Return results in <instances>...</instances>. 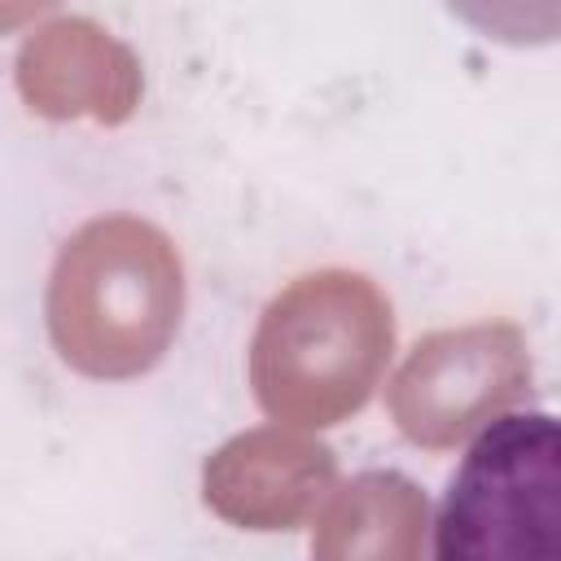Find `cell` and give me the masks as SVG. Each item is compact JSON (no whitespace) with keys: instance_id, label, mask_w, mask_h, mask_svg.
<instances>
[{"instance_id":"cell-3","label":"cell","mask_w":561,"mask_h":561,"mask_svg":"<svg viewBox=\"0 0 561 561\" xmlns=\"http://www.w3.org/2000/svg\"><path fill=\"white\" fill-rule=\"evenodd\" d=\"M434 552L443 561L561 557V434L548 412H504L447 482Z\"/></svg>"},{"instance_id":"cell-4","label":"cell","mask_w":561,"mask_h":561,"mask_svg":"<svg viewBox=\"0 0 561 561\" xmlns=\"http://www.w3.org/2000/svg\"><path fill=\"white\" fill-rule=\"evenodd\" d=\"M530 381L526 342L513 324L443 329L412 346L390 381V416L403 438L443 451L522 399Z\"/></svg>"},{"instance_id":"cell-5","label":"cell","mask_w":561,"mask_h":561,"mask_svg":"<svg viewBox=\"0 0 561 561\" xmlns=\"http://www.w3.org/2000/svg\"><path fill=\"white\" fill-rule=\"evenodd\" d=\"M333 478V456L320 443L285 434H245L206 465V504L254 530L289 526L311 495Z\"/></svg>"},{"instance_id":"cell-1","label":"cell","mask_w":561,"mask_h":561,"mask_svg":"<svg viewBox=\"0 0 561 561\" xmlns=\"http://www.w3.org/2000/svg\"><path fill=\"white\" fill-rule=\"evenodd\" d=\"M184 276L175 245L145 219L83 224L48 280V333L83 377L118 381L153 368L175 337Z\"/></svg>"},{"instance_id":"cell-6","label":"cell","mask_w":561,"mask_h":561,"mask_svg":"<svg viewBox=\"0 0 561 561\" xmlns=\"http://www.w3.org/2000/svg\"><path fill=\"white\" fill-rule=\"evenodd\" d=\"M473 31L504 44H548L557 35V0H447Z\"/></svg>"},{"instance_id":"cell-2","label":"cell","mask_w":561,"mask_h":561,"mask_svg":"<svg viewBox=\"0 0 561 561\" xmlns=\"http://www.w3.org/2000/svg\"><path fill=\"white\" fill-rule=\"evenodd\" d=\"M394 324L359 272H311L280 289L250 342V386L280 425H337L359 412L390 359Z\"/></svg>"}]
</instances>
